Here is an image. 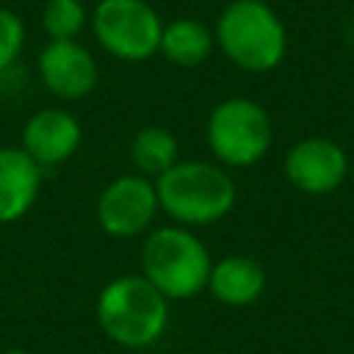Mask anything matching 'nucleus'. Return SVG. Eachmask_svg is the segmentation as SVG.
<instances>
[{"label":"nucleus","mask_w":354,"mask_h":354,"mask_svg":"<svg viewBox=\"0 0 354 354\" xmlns=\"http://www.w3.org/2000/svg\"><path fill=\"white\" fill-rule=\"evenodd\" d=\"M97 321L113 343L144 348L163 335L169 324V299L144 274L116 277L97 296Z\"/></svg>","instance_id":"nucleus-2"},{"label":"nucleus","mask_w":354,"mask_h":354,"mask_svg":"<svg viewBox=\"0 0 354 354\" xmlns=\"http://www.w3.org/2000/svg\"><path fill=\"white\" fill-rule=\"evenodd\" d=\"M91 30L105 53L119 61H147L160 50L163 22L147 0H100Z\"/></svg>","instance_id":"nucleus-6"},{"label":"nucleus","mask_w":354,"mask_h":354,"mask_svg":"<svg viewBox=\"0 0 354 354\" xmlns=\"http://www.w3.org/2000/svg\"><path fill=\"white\" fill-rule=\"evenodd\" d=\"M213 44H216V36L205 22L183 17V19H171L163 25L158 53H163L166 61L191 69L207 61V55L213 53Z\"/></svg>","instance_id":"nucleus-13"},{"label":"nucleus","mask_w":354,"mask_h":354,"mask_svg":"<svg viewBox=\"0 0 354 354\" xmlns=\"http://www.w3.org/2000/svg\"><path fill=\"white\" fill-rule=\"evenodd\" d=\"M25 44V25L11 8H0V72H6Z\"/></svg>","instance_id":"nucleus-16"},{"label":"nucleus","mask_w":354,"mask_h":354,"mask_svg":"<svg viewBox=\"0 0 354 354\" xmlns=\"http://www.w3.org/2000/svg\"><path fill=\"white\" fill-rule=\"evenodd\" d=\"M39 77L61 100H83L97 86V61L77 39L50 41L39 53Z\"/></svg>","instance_id":"nucleus-8"},{"label":"nucleus","mask_w":354,"mask_h":354,"mask_svg":"<svg viewBox=\"0 0 354 354\" xmlns=\"http://www.w3.org/2000/svg\"><path fill=\"white\" fill-rule=\"evenodd\" d=\"M351 174H354V169H351Z\"/></svg>","instance_id":"nucleus-19"},{"label":"nucleus","mask_w":354,"mask_h":354,"mask_svg":"<svg viewBox=\"0 0 354 354\" xmlns=\"http://www.w3.org/2000/svg\"><path fill=\"white\" fill-rule=\"evenodd\" d=\"M207 147L227 166H252L271 147V119L246 97L218 102L207 116Z\"/></svg>","instance_id":"nucleus-5"},{"label":"nucleus","mask_w":354,"mask_h":354,"mask_svg":"<svg viewBox=\"0 0 354 354\" xmlns=\"http://www.w3.org/2000/svg\"><path fill=\"white\" fill-rule=\"evenodd\" d=\"M144 277L166 299H191L207 288L213 260L205 243L185 227H158L141 249Z\"/></svg>","instance_id":"nucleus-4"},{"label":"nucleus","mask_w":354,"mask_h":354,"mask_svg":"<svg viewBox=\"0 0 354 354\" xmlns=\"http://www.w3.org/2000/svg\"><path fill=\"white\" fill-rule=\"evenodd\" d=\"M3 354H30V351H25V348H8V351H3Z\"/></svg>","instance_id":"nucleus-17"},{"label":"nucleus","mask_w":354,"mask_h":354,"mask_svg":"<svg viewBox=\"0 0 354 354\" xmlns=\"http://www.w3.org/2000/svg\"><path fill=\"white\" fill-rule=\"evenodd\" d=\"M160 207L183 227H207L221 221L235 205L232 177L205 160H177L155 180Z\"/></svg>","instance_id":"nucleus-1"},{"label":"nucleus","mask_w":354,"mask_h":354,"mask_svg":"<svg viewBox=\"0 0 354 354\" xmlns=\"http://www.w3.org/2000/svg\"><path fill=\"white\" fill-rule=\"evenodd\" d=\"M216 44L221 53L246 72H271L288 50L282 19L268 3L232 0L216 19Z\"/></svg>","instance_id":"nucleus-3"},{"label":"nucleus","mask_w":354,"mask_h":354,"mask_svg":"<svg viewBox=\"0 0 354 354\" xmlns=\"http://www.w3.org/2000/svg\"><path fill=\"white\" fill-rule=\"evenodd\" d=\"M266 288V271L257 260L246 254H230L218 263H213L207 277V290L230 307L252 304Z\"/></svg>","instance_id":"nucleus-12"},{"label":"nucleus","mask_w":354,"mask_h":354,"mask_svg":"<svg viewBox=\"0 0 354 354\" xmlns=\"http://www.w3.org/2000/svg\"><path fill=\"white\" fill-rule=\"evenodd\" d=\"M41 166L22 147L0 149V224L19 221L36 202Z\"/></svg>","instance_id":"nucleus-11"},{"label":"nucleus","mask_w":354,"mask_h":354,"mask_svg":"<svg viewBox=\"0 0 354 354\" xmlns=\"http://www.w3.org/2000/svg\"><path fill=\"white\" fill-rule=\"evenodd\" d=\"M88 11L83 0H47L41 8V28L50 41H72L83 33Z\"/></svg>","instance_id":"nucleus-15"},{"label":"nucleus","mask_w":354,"mask_h":354,"mask_svg":"<svg viewBox=\"0 0 354 354\" xmlns=\"http://www.w3.org/2000/svg\"><path fill=\"white\" fill-rule=\"evenodd\" d=\"M260 3H268V6H271V3H277V0H260Z\"/></svg>","instance_id":"nucleus-18"},{"label":"nucleus","mask_w":354,"mask_h":354,"mask_svg":"<svg viewBox=\"0 0 354 354\" xmlns=\"http://www.w3.org/2000/svg\"><path fill=\"white\" fill-rule=\"evenodd\" d=\"M160 210L155 183L144 174H122L97 199V221L111 238H133L149 230Z\"/></svg>","instance_id":"nucleus-7"},{"label":"nucleus","mask_w":354,"mask_h":354,"mask_svg":"<svg viewBox=\"0 0 354 354\" xmlns=\"http://www.w3.org/2000/svg\"><path fill=\"white\" fill-rule=\"evenodd\" d=\"M80 122L61 108H41L36 111L22 127V149L44 169L58 166L75 155L80 147Z\"/></svg>","instance_id":"nucleus-10"},{"label":"nucleus","mask_w":354,"mask_h":354,"mask_svg":"<svg viewBox=\"0 0 354 354\" xmlns=\"http://www.w3.org/2000/svg\"><path fill=\"white\" fill-rule=\"evenodd\" d=\"M130 160L144 177H160L166 169L177 163V138L171 130L149 124L141 127L130 141Z\"/></svg>","instance_id":"nucleus-14"},{"label":"nucleus","mask_w":354,"mask_h":354,"mask_svg":"<svg viewBox=\"0 0 354 354\" xmlns=\"http://www.w3.org/2000/svg\"><path fill=\"white\" fill-rule=\"evenodd\" d=\"M346 152L329 138H304L285 158L288 180L304 194H329L346 177Z\"/></svg>","instance_id":"nucleus-9"}]
</instances>
